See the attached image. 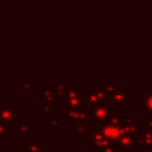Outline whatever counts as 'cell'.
<instances>
[{
    "instance_id": "cell-1",
    "label": "cell",
    "mask_w": 152,
    "mask_h": 152,
    "mask_svg": "<svg viewBox=\"0 0 152 152\" xmlns=\"http://www.w3.org/2000/svg\"><path fill=\"white\" fill-rule=\"evenodd\" d=\"M103 135H106V137H108V138H110V139H115V138L119 135V131H118V128H115L114 126H108V127H106Z\"/></svg>"
},
{
    "instance_id": "cell-2",
    "label": "cell",
    "mask_w": 152,
    "mask_h": 152,
    "mask_svg": "<svg viewBox=\"0 0 152 152\" xmlns=\"http://www.w3.org/2000/svg\"><path fill=\"white\" fill-rule=\"evenodd\" d=\"M124 101H125V96H124L122 91H120L113 96V103H115V104H121Z\"/></svg>"
},
{
    "instance_id": "cell-3",
    "label": "cell",
    "mask_w": 152,
    "mask_h": 152,
    "mask_svg": "<svg viewBox=\"0 0 152 152\" xmlns=\"http://www.w3.org/2000/svg\"><path fill=\"white\" fill-rule=\"evenodd\" d=\"M145 108L152 114V94L147 96V99L145 100Z\"/></svg>"
}]
</instances>
